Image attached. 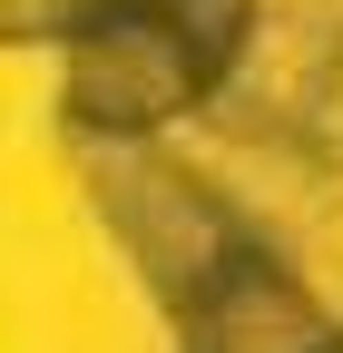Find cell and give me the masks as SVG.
<instances>
[{"mask_svg": "<svg viewBox=\"0 0 343 353\" xmlns=\"http://www.w3.org/2000/svg\"><path fill=\"white\" fill-rule=\"evenodd\" d=\"M245 20L255 0H98V20L69 39L59 118L108 148H138L157 128L196 118L236 69Z\"/></svg>", "mask_w": 343, "mask_h": 353, "instance_id": "cell-1", "label": "cell"}, {"mask_svg": "<svg viewBox=\"0 0 343 353\" xmlns=\"http://www.w3.org/2000/svg\"><path fill=\"white\" fill-rule=\"evenodd\" d=\"M98 20V0H0V50H20V39H69Z\"/></svg>", "mask_w": 343, "mask_h": 353, "instance_id": "cell-2", "label": "cell"}, {"mask_svg": "<svg viewBox=\"0 0 343 353\" xmlns=\"http://www.w3.org/2000/svg\"><path fill=\"white\" fill-rule=\"evenodd\" d=\"M304 138H314V157H343V39H333V59H324V88H314Z\"/></svg>", "mask_w": 343, "mask_h": 353, "instance_id": "cell-3", "label": "cell"}]
</instances>
